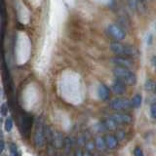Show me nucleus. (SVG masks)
I'll list each match as a JSON object with an SVG mask.
<instances>
[{"label":"nucleus","mask_w":156,"mask_h":156,"mask_svg":"<svg viewBox=\"0 0 156 156\" xmlns=\"http://www.w3.org/2000/svg\"><path fill=\"white\" fill-rule=\"evenodd\" d=\"M113 74L116 78V80L124 83L125 85H135L136 83V74L131 71L129 68L115 66L113 68Z\"/></svg>","instance_id":"obj_1"},{"label":"nucleus","mask_w":156,"mask_h":156,"mask_svg":"<svg viewBox=\"0 0 156 156\" xmlns=\"http://www.w3.org/2000/svg\"><path fill=\"white\" fill-rule=\"evenodd\" d=\"M110 50L113 52L115 55L119 57H136L138 55V51L133 46L124 45L120 42H112L110 44Z\"/></svg>","instance_id":"obj_2"},{"label":"nucleus","mask_w":156,"mask_h":156,"mask_svg":"<svg viewBox=\"0 0 156 156\" xmlns=\"http://www.w3.org/2000/svg\"><path fill=\"white\" fill-rule=\"evenodd\" d=\"M46 143V136H45V127L42 122L39 121L36 125V129L34 132V144L37 147H42Z\"/></svg>","instance_id":"obj_3"},{"label":"nucleus","mask_w":156,"mask_h":156,"mask_svg":"<svg viewBox=\"0 0 156 156\" xmlns=\"http://www.w3.org/2000/svg\"><path fill=\"white\" fill-rule=\"evenodd\" d=\"M107 32L109 33V35L111 37H113L115 40H118V41L123 40L126 37V32L124 31V29L115 23L109 24L108 27H107Z\"/></svg>","instance_id":"obj_4"},{"label":"nucleus","mask_w":156,"mask_h":156,"mask_svg":"<svg viewBox=\"0 0 156 156\" xmlns=\"http://www.w3.org/2000/svg\"><path fill=\"white\" fill-rule=\"evenodd\" d=\"M132 106L131 101L128 99H125V98H118V99H115L111 101L110 107L114 110H125L128 109Z\"/></svg>","instance_id":"obj_5"},{"label":"nucleus","mask_w":156,"mask_h":156,"mask_svg":"<svg viewBox=\"0 0 156 156\" xmlns=\"http://www.w3.org/2000/svg\"><path fill=\"white\" fill-rule=\"evenodd\" d=\"M111 118L113 119L117 124H130L133 121L132 116L129 114L125 113H114L111 116Z\"/></svg>","instance_id":"obj_6"},{"label":"nucleus","mask_w":156,"mask_h":156,"mask_svg":"<svg viewBox=\"0 0 156 156\" xmlns=\"http://www.w3.org/2000/svg\"><path fill=\"white\" fill-rule=\"evenodd\" d=\"M111 62L116 65V66L119 67H125V68H129L133 66V62L130 61L128 58L125 57H115L113 58H111Z\"/></svg>","instance_id":"obj_7"},{"label":"nucleus","mask_w":156,"mask_h":156,"mask_svg":"<svg viewBox=\"0 0 156 156\" xmlns=\"http://www.w3.org/2000/svg\"><path fill=\"white\" fill-rule=\"evenodd\" d=\"M105 147H107L108 149H114L118 145V140L115 138V136L106 135L105 138Z\"/></svg>","instance_id":"obj_8"},{"label":"nucleus","mask_w":156,"mask_h":156,"mask_svg":"<svg viewBox=\"0 0 156 156\" xmlns=\"http://www.w3.org/2000/svg\"><path fill=\"white\" fill-rule=\"evenodd\" d=\"M63 141H65V140H63L62 134L58 133V132H56L55 134H53L51 143L53 144V145L55 146L56 148L62 147V146H63Z\"/></svg>","instance_id":"obj_9"},{"label":"nucleus","mask_w":156,"mask_h":156,"mask_svg":"<svg viewBox=\"0 0 156 156\" xmlns=\"http://www.w3.org/2000/svg\"><path fill=\"white\" fill-rule=\"evenodd\" d=\"M98 94H99V97H100V99H101V101H106V100H108L109 94H110L108 87L105 86V85H104V84L100 85L99 90H98Z\"/></svg>","instance_id":"obj_10"},{"label":"nucleus","mask_w":156,"mask_h":156,"mask_svg":"<svg viewBox=\"0 0 156 156\" xmlns=\"http://www.w3.org/2000/svg\"><path fill=\"white\" fill-rule=\"evenodd\" d=\"M112 91H113L116 95H122L124 94V92L126 91V87L124 83L120 82L119 80H116L111 86Z\"/></svg>","instance_id":"obj_11"},{"label":"nucleus","mask_w":156,"mask_h":156,"mask_svg":"<svg viewBox=\"0 0 156 156\" xmlns=\"http://www.w3.org/2000/svg\"><path fill=\"white\" fill-rule=\"evenodd\" d=\"M117 124L116 122L111 118H106L104 122H102V126H104V129L105 130H109V131H113L117 128Z\"/></svg>","instance_id":"obj_12"},{"label":"nucleus","mask_w":156,"mask_h":156,"mask_svg":"<svg viewBox=\"0 0 156 156\" xmlns=\"http://www.w3.org/2000/svg\"><path fill=\"white\" fill-rule=\"evenodd\" d=\"M95 146L99 150H104L105 148V139L101 136H98L95 140Z\"/></svg>","instance_id":"obj_13"},{"label":"nucleus","mask_w":156,"mask_h":156,"mask_svg":"<svg viewBox=\"0 0 156 156\" xmlns=\"http://www.w3.org/2000/svg\"><path fill=\"white\" fill-rule=\"evenodd\" d=\"M141 101H143V99H141V96H140V95H136V96L133 98V100H132L131 104H132V105H133L134 107H136V108H138V107L140 106Z\"/></svg>","instance_id":"obj_14"},{"label":"nucleus","mask_w":156,"mask_h":156,"mask_svg":"<svg viewBox=\"0 0 156 156\" xmlns=\"http://www.w3.org/2000/svg\"><path fill=\"white\" fill-rule=\"evenodd\" d=\"M4 129L6 132H11L13 129V120L10 118V117H8V118L5 120Z\"/></svg>","instance_id":"obj_15"},{"label":"nucleus","mask_w":156,"mask_h":156,"mask_svg":"<svg viewBox=\"0 0 156 156\" xmlns=\"http://www.w3.org/2000/svg\"><path fill=\"white\" fill-rule=\"evenodd\" d=\"M154 86H155V83L152 80H147L145 83V88H146V90H148V91H152L154 89Z\"/></svg>","instance_id":"obj_16"},{"label":"nucleus","mask_w":156,"mask_h":156,"mask_svg":"<svg viewBox=\"0 0 156 156\" xmlns=\"http://www.w3.org/2000/svg\"><path fill=\"white\" fill-rule=\"evenodd\" d=\"M11 156H21L17 149V146L15 144H11Z\"/></svg>","instance_id":"obj_17"},{"label":"nucleus","mask_w":156,"mask_h":156,"mask_svg":"<svg viewBox=\"0 0 156 156\" xmlns=\"http://www.w3.org/2000/svg\"><path fill=\"white\" fill-rule=\"evenodd\" d=\"M150 112H151V116L152 118L156 119V102H153L150 106Z\"/></svg>","instance_id":"obj_18"},{"label":"nucleus","mask_w":156,"mask_h":156,"mask_svg":"<svg viewBox=\"0 0 156 156\" xmlns=\"http://www.w3.org/2000/svg\"><path fill=\"white\" fill-rule=\"evenodd\" d=\"M115 138L117 139V140H122L125 138V132H123V131H117V134L115 136Z\"/></svg>","instance_id":"obj_19"},{"label":"nucleus","mask_w":156,"mask_h":156,"mask_svg":"<svg viewBox=\"0 0 156 156\" xmlns=\"http://www.w3.org/2000/svg\"><path fill=\"white\" fill-rule=\"evenodd\" d=\"M95 147H96L95 143H93V141H88L86 144V150H88V151H92Z\"/></svg>","instance_id":"obj_20"},{"label":"nucleus","mask_w":156,"mask_h":156,"mask_svg":"<svg viewBox=\"0 0 156 156\" xmlns=\"http://www.w3.org/2000/svg\"><path fill=\"white\" fill-rule=\"evenodd\" d=\"M134 154H135V156H144L140 147H136L134 150Z\"/></svg>","instance_id":"obj_21"},{"label":"nucleus","mask_w":156,"mask_h":156,"mask_svg":"<svg viewBox=\"0 0 156 156\" xmlns=\"http://www.w3.org/2000/svg\"><path fill=\"white\" fill-rule=\"evenodd\" d=\"M1 113H2L3 115H6V114L8 113V106H7L6 104H3V105H1Z\"/></svg>","instance_id":"obj_22"},{"label":"nucleus","mask_w":156,"mask_h":156,"mask_svg":"<svg viewBox=\"0 0 156 156\" xmlns=\"http://www.w3.org/2000/svg\"><path fill=\"white\" fill-rule=\"evenodd\" d=\"M4 149H5V141L1 140H0V153H2Z\"/></svg>","instance_id":"obj_23"},{"label":"nucleus","mask_w":156,"mask_h":156,"mask_svg":"<svg viewBox=\"0 0 156 156\" xmlns=\"http://www.w3.org/2000/svg\"><path fill=\"white\" fill-rule=\"evenodd\" d=\"M151 63H152L153 66L155 67V69H156V57H152V58H151Z\"/></svg>","instance_id":"obj_24"},{"label":"nucleus","mask_w":156,"mask_h":156,"mask_svg":"<svg viewBox=\"0 0 156 156\" xmlns=\"http://www.w3.org/2000/svg\"><path fill=\"white\" fill-rule=\"evenodd\" d=\"M153 91H154V93L156 94V83H155V86H154V89H153Z\"/></svg>","instance_id":"obj_25"},{"label":"nucleus","mask_w":156,"mask_h":156,"mask_svg":"<svg viewBox=\"0 0 156 156\" xmlns=\"http://www.w3.org/2000/svg\"><path fill=\"white\" fill-rule=\"evenodd\" d=\"M1 96H2V90L0 89V98H1Z\"/></svg>","instance_id":"obj_26"}]
</instances>
